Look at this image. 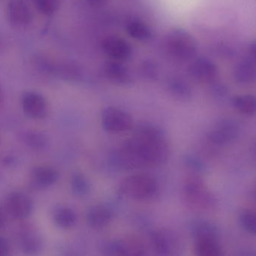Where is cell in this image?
Segmentation results:
<instances>
[{
    "label": "cell",
    "instance_id": "d4e9b609",
    "mask_svg": "<svg viewBox=\"0 0 256 256\" xmlns=\"http://www.w3.org/2000/svg\"><path fill=\"white\" fill-rule=\"evenodd\" d=\"M73 194L78 197H86L91 191V184L88 178L80 172H73L70 180Z\"/></svg>",
    "mask_w": 256,
    "mask_h": 256
},
{
    "label": "cell",
    "instance_id": "4316f807",
    "mask_svg": "<svg viewBox=\"0 0 256 256\" xmlns=\"http://www.w3.org/2000/svg\"><path fill=\"white\" fill-rule=\"evenodd\" d=\"M239 222L241 227L247 233L254 234L256 230V215L253 210L244 209L240 212Z\"/></svg>",
    "mask_w": 256,
    "mask_h": 256
},
{
    "label": "cell",
    "instance_id": "f546056e",
    "mask_svg": "<svg viewBox=\"0 0 256 256\" xmlns=\"http://www.w3.org/2000/svg\"><path fill=\"white\" fill-rule=\"evenodd\" d=\"M211 84V92L216 98L218 100H223L226 98L228 95V88L227 85L224 84V83L218 80H215L210 83Z\"/></svg>",
    "mask_w": 256,
    "mask_h": 256
},
{
    "label": "cell",
    "instance_id": "8fae6325",
    "mask_svg": "<svg viewBox=\"0 0 256 256\" xmlns=\"http://www.w3.org/2000/svg\"><path fill=\"white\" fill-rule=\"evenodd\" d=\"M18 241L20 250L26 254H36L44 246L42 235L36 228L31 224H24L18 232Z\"/></svg>",
    "mask_w": 256,
    "mask_h": 256
},
{
    "label": "cell",
    "instance_id": "ba28073f",
    "mask_svg": "<svg viewBox=\"0 0 256 256\" xmlns=\"http://www.w3.org/2000/svg\"><path fill=\"white\" fill-rule=\"evenodd\" d=\"M34 206L32 198L22 192H12L6 199V211L16 220L28 218L32 214Z\"/></svg>",
    "mask_w": 256,
    "mask_h": 256
},
{
    "label": "cell",
    "instance_id": "7a4b0ae2",
    "mask_svg": "<svg viewBox=\"0 0 256 256\" xmlns=\"http://www.w3.org/2000/svg\"><path fill=\"white\" fill-rule=\"evenodd\" d=\"M182 197L186 206L196 212H212L218 205L214 193L198 175L187 178L182 188Z\"/></svg>",
    "mask_w": 256,
    "mask_h": 256
},
{
    "label": "cell",
    "instance_id": "cb8c5ba5",
    "mask_svg": "<svg viewBox=\"0 0 256 256\" xmlns=\"http://www.w3.org/2000/svg\"><path fill=\"white\" fill-rule=\"evenodd\" d=\"M232 104L236 110L242 114L253 116L256 114V97L252 94L235 96L232 98Z\"/></svg>",
    "mask_w": 256,
    "mask_h": 256
},
{
    "label": "cell",
    "instance_id": "ffe728a7",
    "mask_svg": "<svg viewBox=\"0 0 256 256\" xmlns=\"http://www.w3.org/2000/svg\"><path fill=\"white\" fill-rule=\"evenodd\" d=\"M19 138L22 143L35 152L46 150L48 148L50 144L48 136L40 130H25L20 132Z\"/></svg>",
    "mask_w": 256,
    "mask_h": 256
},
{
    "label": "cell",
    "instance_id": "e0dca14e",
    "mask_svg": "<svg viewBox=\"0 0 256 256\" xmlns=\"http://www.w3.org/2000/svg\"><path fill=\"white\" fill-rule=\"evenodd\" d=\"M114 218V212L104 204H96L88 209L86 222L94 230H102L110 224Z\"/></svg>",
    "mask_w": 256,
    "mask_h": 256
},
{
    "label": "cell",
    "instance_id": "2e32d148",
    "mask_svg": "<svg viewBox=\"0 0 256 256\" xmlns=\"http://www.w3.org/2000/svg\"><path fill=\"white\" fill-rule=\"evenodd\" d=\"M150 242L152 250L160 256H170L173 254L176 246L174 236L167 230H154L150 233Z\"/></svg>",
    "mask_w": 256,
    "mask_h": 256
},
{
    "label": "cell",
    "instance_id": "52a82bcc",
    "mask_svg": "<svg viewBox=\"0 0 256 256\" xmlns=\"http://www.w3.org/2000/svg\"><path fill=\"white\" fill-rule=\"evenodd\" d=\"M188 76L200 83H212L218 78V66L210 58L198 56L190 61L187 70Z\"/></svg>",
    "mask_w": 256,
    "mask_h": 256
},
{
    "label": "cell",
    "instance_id": "5bb4252c",
    "mask_svg": "<svg viewBox=\"0 0 256 256\" xmlns=\"http://www.w3.org/2000/svg\"><path fill=\"white\" fill-rule=\"evenodd\" d=\"M59 178L56 169L50 166H36L30 170L29 184L34 190H44L54 185Z\"/></svg>",
    "mask_w": 256,
    "mask_h": 256
},
{
    "label": "cell",
    "instance_id": "7402d4cb",
    "mask_svg": "<svg viewBox=\"0 0 256 256\" xmlns=\"http://www.w3.org/2000/svg\"><path fill=\"white\" fill-rule=\"evenodd\" d=\"M52 220L56 227L62 230L73 228L77 223L76 211L66 205H58L52 212Z\"/></svg>",
    "mask_w": 256,
    "mask_h": 256
},
{
    "label": "cell",
    "instance_id": "44dd1931",
    "mask_svg": "<svg viewBox=\"0 0 256 256\" xmlns=\"http://www.w3.org/2000/svg\"><path fill=\"white\" fill-rule=\"evenodd\" d=\"M168 92L178 100L187 101L193 96V89L188 82L179 76H170L166 80Z\"/></svg>",
    "mask_w": 256,
    "mask_h": 256
},
{
    "label": "cell",
    "instance_id": "7c38bea8",
    "mask_svg": "<svg viewBox=\"0 0 256 256\" xmlns=\"http://www.w3.org/2000/svg\"><path fill=\"white\" fill-rule=\"evenodd\" d=\"M104 254L109 256H144L146 254L144 245L138 240H116L104 244L102 248Z\"/></svg>",
    "mask_w": 256,
    "mask_h": 256
},
{
    "label": "cell",
    "instance_id": "9c48e42d",
    "mask_svg": "<svg viewBox=\"0 0 256 256\" xmlns=\"http://www.w3.org/2000/svg\"><path fill=\"white\" fill-rule=\"evenodd\" d=\"M102 49L112 60L126 62L133 55V47L130 42L118 36H108L102 42Z\"/></svg>",
    "mask_w": 256,
    "mask_h": 256
},
{
    "label": "cell",
    "instance_id": "83f0119b",
    "mask_svg": "<svg viewBox=\"0 0 256 256\" xmlns=\"http://www.w3.org/2000/svg\"><path fill=\"white\" fill-rule=\"evenodd\" d=\"M60 4V0H36V5L38 11L48 16H52L58 11Z\"/></svg>",
    "mask_w": 256,
    "mask_h": 256
},
{
    "label": "cell",
    "instance_id": "e575fe53",
    "mask_svg": "<svg viewBox=\"0 0 256 256\" xmlns=\"http://www.w3.org/2000/svg\"><path fill=\"white\" fill-rule=\"evenodd\" d=\"M86 1L94 6H100L104 5L108 0H86Z\"/></svg>",
    "mask_w": 256,
    "mask_h": 256
},
{
    "label": "cell",
    "instance_id": "836d02e7",
    "mask_svg": "<svg viewBox=\"0 0 256 256\" xmlns=\"http://www.w3.org/2000/svg\"><path fill=\"white\" fill-rule=\"evenodd\" d=\"M2 163L6 166H13L17 163V158L16 157L12 156H5L2 158Z\"/></svg>",
    "mask_w": 256,
    "mask_h": 256
},
{
    "label": "cell",
    "instance_id": "603a6c76",
    "mask_svg": "<svg viewBox=\"0 0 256 256\" xmlns=\"http://www.w3.org/2000/svg\"><path fill=\"white\" fill-rule=\"evenodd\" d=\"M128 36L140 42H146L152 38V30L148 24L140 19H130L126 24Z\"/></svg>",
    "mask_w": 256,
    "mask_h": 256
},
{
    "label": "cell",
    "instance_id": "9a60e30c",
    "mask_svg": "<svg viewBox=\"0 0 256 256\" xmlns=\"http://www.w3.org/2000/svg\"><path fill=\"white\" fill-rule=\"evenodd\" d=\"M193 238L194 252L197 256H223V250L218 240V233L203 234Z\"/></svg>",
    "mask_w": 256,
    "mask_h": 256
},
{
    "label": "cell",
    "instance_id": "8992f818",
    "mask_svg": "<svg viewBox=\"0 0 256 256\" xmlns=\"http://www.w3.org/2000/svg\"><path fill=\"white\" fill-rule=\"evenodd\" d=\"M240 132L239 124L230 118H224L218 120L208 134L211 143L218 146H224L234 142Z\"/></svg>",
    "mask_w": 256,
    "mask_h": 256
},
{
    "label": "cell",
    "instance_id": "d6a6232c",
    "mask_svg": "<svg viewBox=\"0 0 256 256\" xmlns=\"http://www.w3.org/2000/svg\"><path fill=\"white\" fill-rule=\"evenodd\" d=\"M256 42H252L250 43V44H248V48H247V56L253 58V59H256Z\"/></svg>",
    "mask_w": 256,
    "mask_h": 256
},
{
    "label": "cell",
    "instance_id": "d6986e66",
    "mask_svg": "<svg viewBox=\"0 0 256 256\" xmlns=\"http://www.w3.org/2000/svg\"><path fill=\"white\" fill-rule=\"evenodd\" d=\"M8 14L10 20L18 26H28L32 22V11L24 0H11L8 6Z\"/></svg>",
    "mask_w": 256,
    "mask_h": 256
},
{
    "label": "cell",
    "instance_id": "30bf717a",
    "mask_svg": "<svg viewBox=\"0 0 256 256\" xmlns=\"http://www.w3.org/2000/svg\"><path fill=\"white\" fill-rule=\"evenodd\" d=\"M22 106L26 116L35 120L44 119L48 114V104L42 94L26 91L22 96Z\"/></svg>",
    "mask_w": 256,
    "mask_h": 256
},
{
    "label": "cell",
    "instance_id": "6da1fadb",
    "mask_svg": "<svg viewBox=\"0 0 256 256\" xmlns=\"http://www.w3.org/2000/svg\"><path fill=\"white\" fill-rule=\"evenodd\" d=\"M134 132L109 156V162L120 170H133L164 164L169 156V146L162 130L150 122L134 126Z\"/></svg>",
    "mask_w": 256,
    "mask_h": 256
},
{
    "label": "cell",
    "instance_id": "d590c367",
    "mask_svg": "<svg viewBox=\"0 0 256 256\" xmlns=\"http://www.w3.org/2000/svg\"><path fill=\"white\" fill-rule=\"evenodd\" d=\"M4 103H5V94L0 86V109L4 107Z\"/></svg>",
    "mask_w": 256,
    "mask_h": 256
},
{
    "label": "cell",
    "instance_id": "277c9868",
    "mask_svg": "<svg viewBox=\"0 0 256 256\" xmlns=\"http://www.w3.org/2000/svg\"><path fill=\"white\" fill-rule=\"evenodd\" d=\"M157 181L146 174H134L126 178L119 186L120 194L133 200H148L158 192Z\"/></svg>",
    "mask_w": 256,
    "mask_h": 256
},
{
    "label": "cell",
    "instance_id": "8d00e7d4",
    "mask_svg": "<svg viewBox=\"0 0 256 256\" xmlns=\"http://www.w3.org/2000/svg\"><path fill=\"white\" fill-rule=\"evenodd\" d=\"M2 49H4V43H2V42L0 40V52H1Z\"/></svg>",
    "mask_w": 256,
    "mask_h": 256
},
{
    "label": "cell",
    "instance_id": "3957f363",
    "mask_svg": "<svg viewBox=\"0 0 256 256\" xmlns=\"http://www.w3.org/2000/svg\"><path fill=\"white\" fill-rule=\"evenodd\" d=\"M162 44L166 54L178 62H190L198 52L197 40L184 28L170 29L164 36Z\"/></svg>",
    "mask_w": 256,
    "mask_h": 256
},
{
    "label": "cell",
    "instance_id": "f1b7e54d",
    "mask_svg": "<svg viewBox=\"0 0 256 256\" xmlns=\"http://www.w3.org/2000/svg\"><path fill=\"white\" fill-rule=\"evenodd\" d=\"M184 162L187 168L196 173L206 170V164L197 156L193 154H186L184 156Z\"/></svg>",
    "mask_w": 256,
    "mask_h": 256
},
{
    "label": "cell",
    "instance_id": "5b68a950",
    "mask_svg": "<svg viewBox=\"0 0 256 256\" xmlns=\"http://www.w3.org/2000/svg\"><path fill=\"white\" fill-rule=\"evenodd\" d=\"M101 122L104 131L112 134L126 132L132 130L134 126L132 115L114 106H109L103 109Z\"/></svg>",
    "mask_w": 256,
    "mask_h": 256
},
{
    "label": "cell",
    "instance_id": "4dcf8cb0",
    "mask_svg": "<svg viewBox=\"0 0 256 256\" xmlns=\"http://www.w3.org/2000/svg\"><path fill=\"white\" fill-rule=\"evenodd\" d=\"M11 252V245L10 241L0 236V256H6L10 254Z\"/></svg>",
    "mask_w": 256,
    "mask_h": 256
},
{
    "label": "cell",
    "instance_id": "484cf974",
    "mask_svg": "<svg viewBox=\"0 0 256 256\" xmlns=\"http://www.w3.org/2000/svg\"><path fill=\"white\" fill-rule=\"evenodd\" d=\"M138 72L140 77L148 82H156L160 76L158 64L152 59L143 60L139 64Z\"/></svg>",
    "mask_w": 256,
    "mask_h": 256
},
{
    "label": "cell",
    "instance_id": "4fadbf2b",
    "mask_svg": "<svg viewBox=\"0 0 256 256\" xmlns=\"http://www.w3.org/2000/svg\"><path fill=\"white\" fill-rule=\"evenodd\" d=\"M106 78L118 86H128L134 82L132 73L128 67L120 61H108L103 66Z\"/></svg>",
    "mask_w": 256,
    "mask_h": 256
},
{
    "label": "cell",
    "instance_id": "1f68e13d",
    "mask_svg": "<svg viewBox=\"0 0 256 256\" xmlns=\"http://www.w3.org/2000/svg\"><path fill=\"white\" fill-rule=\"evenodd\" d=\"M7 226L6 211L0 205V232L4 230Z\"/></svg>",
    "mask_w": 256,
    "mask_h": 256
},
{
    "label": "cell",
    "instance_id": "ac0fdd59",
    "mask_svg": "<svg viewBox=\"0 0 256 256\" xmlns=\"http://www.w3.org/2000/svg\"><path fill=\"white\" fill-rule=\"evenodd\" d=\"M256 59L246 56L236 62L233 70L234 82L240 86H250L256 82Z\"/></svg>",
    "mask_w": 256,
    "mask_h": 256
}]
</instances>
